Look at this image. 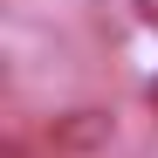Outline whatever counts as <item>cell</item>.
<instances>
[{
  "label": "cell",
  "mask_w": 158,
  "mask_h": 158,
  "mask_svg": "<svg viewBox=\"0 0 158 158\" xmlns=\"http://www.w3.org/2000/svg\"><path fill=\"white\" fill-rule=\"evenodd\" d=\"M110 138H117V117H110V110H96V103H89V110H69V117H55V124H48V144H55V151H69V158L103 151Z\"/></svg>",
  "instance_id": "1"
},
{
  "label": "cell",
  "mask_w": 158,
  "mask_h": 158,
  "mask_svg": "<svg viewBox=\"0 0 158 158\" xmlns=\"http://www.w3.org/2000/svg\"><path fill=\"white\" fill-rule=\"evenodd\" d=\"M131 7H138V21H144V28H158V0H131Z\"/></svg>",
  "instance_id": "2"
}]
</instances>
